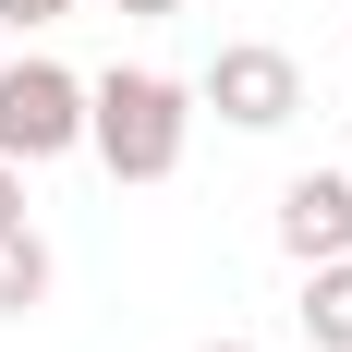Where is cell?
Returning a JSON list of instances; mask_svg holds the SVG:
<instances>
[{"instance_id":"cell-1","label":"cell","mask_w":352,"mask_h":352,"mask_svg":"<svg viewBox=\"0 0 352 352\" xmlns=\"http://www.w3.org/2000/svg\"><path fill=\"white\" fill-rule=\"evenodd\" d=\"M85 146H98L109 182H170L182 146H195V85L182 73H146V61H109L85 85Z\"/></svg>"},{"instance_id":"cell-2","label":"cell","mask_w":352,"mask_h":352,"mask_svg":"<svg viewBox=\"0 0 352 352\" xmlns=\"http://www.w3.org/2000/svg\"><path fill=\"white\" fill-rule=\"evenodd\" d=\"M195 109H219L231 134H280V122H304V61H292L280 36H231L195 73Z\"/></svg>"},{"instance_id":"cell-3","label":"cell","mask_w":352,"mask_h":352,"mask_svg":"<svg viewBox=\"0 0 352 352\" xmlns=\"http://www.w3.org/2000/svg\"><path fill=\"white\" fill-rule=\"evenodd\" d=\"M85 146V73H61V61H12L0 73V158L12 170H49V158H73Z\"/></svg>"},{"instance_id":"cell-4","label":"cell","mask_w":352,"mask_h":352,"mask_svg":"<svg viewBox=\"0 0 352 352\" xmlns=\"http://www.w3.org/2000/svg\"><path fill=\"white\" fill-rule=\"evenodd\" d=\"M280 255H292V267L352 255V170H292L280 182Z\"/></svg>"},{"instance_id":"cell-5","label":"cell","mask_w":352,"mask_h":352,"mask_svg":"<svg viewBox=\"0 0 352 352\" xmlns=\"http://www.w3.org/2000/svg\"><path fill=\"white\" fill-rule=\"evenodd\" d=\"M304 340L352 352V255H316V267H304Z\"/></svg>"},{"instance_id":"cell-6","label":"cell","mask_w":352,"mask_h":352,"mask_svg":"<svg viewBox=\"0 0 352 352\" xmlns=\"http://www.w3.org/2000/svg\"><path fill=\"white\" fill-rule=\"evenodd\" d=\"M36 304H49V243L12 219L0 231V316H36Z\"/></svg>"},{"instance_id":"cell-7","label":"cell","mask_w":352,"mask_h":352,"mask_svg":"<svg viewBox=\"0 0 352 352\" xmlns=\"http://www.w3.org/2000/svg\"><path fill=\"white\" fill-rule=\"evenodd\" d=\"M61 12H73V0H0V25H12V36H36V25H61Z\"/></svg>"},{"instance_id":"cell-8","label":"cell","mask_w":352,"mask_h":352,"mask_svg":"<svg viewBox=\"0 0 352 352\" xmlns=\"http://www.w3.org/2000/svg\"><path fill=\"white\" fill-rule=\"evenodd\" d=\"M12 219H25V170L0 158V231H12Z\"/></svg>"},{"instance_id":"cell-9","label":"cell","mask_w":352,"mask_h":352,"mask_svg":"<svg viewBox=\"0 0 352 352\" xmlns=\"http://www.w3.org/2000/svg\"><path fill=\"white\" fill-rule=\"evenodd\" d=\"M122 12H134V25H170V12H182V0H122Z\"/></svg>"},{"instance_id":"cell-10","label":"cell","mask_w":352,"mask_h":352,"mask_svg":"<svg viewBox=\"0 0 352 352\" xmlns=\"http://www.w3.org/2000/svg\"><path fill=\"white\" fill-rule=\"evenodd\" d=\"M207 352H255V340H207Z\"/></svg>"}]
</instances>
